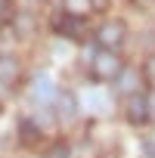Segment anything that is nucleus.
I'll return each instance as SVG.
<instances>
[{
    "label": "nucleus",
    "instance_id": "f257e3e1",
    "mask_svg": "<svg viewBox=\"0 0 155 158\" xmlns=\"http://www.w3.org/2000/svg\"><path fill=\"white\" fill-rule=\"evenodd\" d=\"M93 77L96 81H109V77H118V71H121V59L112 53V50H103V53H96L93 56Z\"/></svg>",
    "mask_w": 155,
    "mask_h": 158
},
{
    "label": "nucleus",
    "instance_id": "f03ea898",
    "mask_svg": "<svg viewBox=\"0 0 155 158\" xmlns=\"http://www.w3.org/2000/svg\"><path fill=\"white\" fill-rule=\"evenodd\" d=\"M124 37H127V31H124V22H106V25L96 31V40H99L106 50H115V47H121V44H124Z\"/></svg>",
    "mask_w": 155,
    "mask_h": 158
},
{
    "label": "nucleus",
    "instance_id": "7ed1b4c3",
    "mask_svg": "<svg viewBox=\"0 0 155 158\" xmlns=\"http://www.w3.org/2000/svg\"><path fill=\"white\" fill-rule=\"evenodd\" d=\"M149 112H152L149 99H146V96H140V93H133V96H130V102H127V121H130L133 127H140V124H146V121H149Z\"/></svg>",
    "mask_w": 155,
    "mask_h": 158
},
{
    "label": "nucleus",
    "instance_id": "20e7f679",
    "mask_svg": "<svg viewBox=\"0 0 155 158\" xmlns=\"http://www.w3.org/2000/svg\"><path fill=\"white\" fill-rule=\"evenodd\" d=\"M56 31L65 37H81L84 34V19L81 16H59L56 19Z\"/></svg>",
    "mask_w": 155,
    "mask_h": 158
},
{
    "label": "nucleus",
    "instance_id": "39448f33",
    "mask_svg": "<svg viewBox=\"0 0 155 158\" xmlns=\"http://www.w3.org/2000/svg\"><path fill=\"white\" fill-rule=\"evenodd\" d=\"M19 71H22V65L16 56H0V81L3 84H13L19 77Z\"/></svg>",
    "mask_w": 155,
    "mask_h": 158
},
{
    "label": "nucleus",
    "instance_id": "423d86ee",
    "mask_svg": "<svg viewBox=\"0 0 155 158\" xmlns=\"http://www.w3.org/2000/svg\"><path fill=\"white\" fill-rule=\"evenodd\" d=\"M136 87H140L136 71H124V68H121V71H118V90H121V93H133Z\"/></svg>",
    "mask_w": 155,
    "mask_h": 158
},
{
    "label": "nucleus",
    "instance_id": "0eeeda50",
    "mask_svg": "<svg viewBox=\"0 0 155 158\" xmlns=\"http://www.w3.org/2000/svg\"><path fill=\"white\" fill-rule=\"evenodd\" d=\"M31 90H34V96H37V99L56 96V90H53V84H50V77H47V74H37V77H34V87H31Z\"/></svg>",
    "mask_w": 155,
    "mask_h": 158
},
{
    "label": "nucleus",
    "instance_id": "6e6552de",
    "mask_svg": "<svg viewBox=\"0 0 155 158\" xmlns=\"http://www.w3.org/2000/svg\"><path fill=\"white\" fill-rule=\"evenodd\" d=\"M74 112H78L74 96H71V93H59V115H62V118H71Z\"/></svg>",
    "mask_w": 155,
    "mask_h": 158
},
{
    "label": "nucleus",
    "instance_id": "1a4fd4ad",
    "mask_svg": "<svg viewBox=\"0 0 155 158\" xmlns=\"http://www.w3.org/2000/svg\"><path fill=\"white\" fill-rule=\"evenodd\" d=\"M19 127H22V139H25V143L37 139V133H40V130H37V124H34V121H28V118H25V121H22Z\"/></svg>",
    "mask_w": 155,
    "mask_h": 158
},
{
    "label": "nucleus",
    "instance_id": "9d476101",
    "mask_svg": "<svg viewBox=\"0 0 155 158\" xmlns=\"http://www.w3.org/2000/svg\"><path fill=\"white\" fill-rule=\"evenodd\" d=\"M146 77H149V81L155 84V53H152V56L146 59Z\"/></svg>",
    "mask_w": 155,
    "mask_h": 158
},
{
    "label": "nucleus",
    "instance_id": "9b49d317",
    "mask_svg": "<svg viewBox=\"0 0 155 158\" xmlns=\"http://www.w3.org/2000/svg\"><path fill=\"white\" fill-rule=\"evenodd\" d=\"M47 158H68V149H65V146H53Z\"/></svg>",
    "mask_w": 155,
    "mask_h": 158
},
{
    "label": "nucleus",
    "instance_id": "f8f14e48",
    "mask_svg": "<svg viewBox=\"0 0 155 158\" xmlns=\"http://www.w3.org/2000/svg\"><path fill=\"white\" fill-rule=\"evenodd\" d=\"M143 152H146V158H155V139H146L143 143Z\"/></svg>",
    "mask_w": 155,
    "mask_h": 158
},
{
    "label": "nucleus",
    "instance_id": "ddd939ff",
    "mask_svg": "<svg viewBox=\"0 0 155 158\" xmlns=\"http://www.w3.org/2000/svg\"><path fill=\"white\" fill-rule=\"evenodd\" d=\"M10 19V0H0V22Z\"/></svg>",
    "mask_w": 155,
    "mask_h": 158
},
{
    "label": "nucleus",
    "instance_id": "4468645a",
    "mask_svg": "<svg viewBox=\"0 0 155 158\" xmlns=\"http://www.w3.org/2000/svg\"><path fill=\"white\" fill-rule=\"evenodd\" d=\"M93 6L96 10H106V0H93Z\"/></svg>",
    "mask_w": 155,
    "mask_h": 158
},
{
    "label": "nucleus",
    "instance_id": "2eb2a0df",
    "mask_svg": "<svg viewBox=\"0 0 155 158\" xmlns=\"http://www.w3.org/2000/svg\"><path fill=\"white\" fill-rule=\"evenodd\" d=\"M0 112H3V106H0Z\"/></svg>",
    "mask_w": 155,
    "mask_h": 158
}]
</instances>
